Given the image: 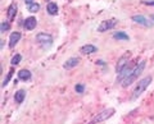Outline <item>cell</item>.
<instances>
[{"mask_svg": "<svg viewBox=\"0 0 154 124\" xmlns=\"http://www.w3.org/2000/svg\"><path fill=\"white\" fill-rule=\"evenodd\" d=\"M145 65H146V61H145V60H142L140 64L135 65L134 71L131 72V74L127 77L125 81H123V84H122V86H123V87H129L130 84H132L135 81L139 78V76H140L141 73H142V71H144V68H145Z\"/></svg>", "mask_w": 154, "mask_h": 124, "instance_id": "1", "label": "cell"}, {"mask_svg": "<svg viewBox=\"0 0 154 124\" xmlns=\"http://www.w3.org/2000/svg\"><path fill=\"white\" fill-rule=\"evenodd\" d=\"M152 79H153V77L152 76H148V77H145V78H142L141 81H139L137 84H136V87H135V90L132 92V99H137L139 96H140L142 92H144L146 90V87L150 84V82H152Z\"/></svg>", "mask_w": 154, "mask_h": 124, "instance_id": "2", "label": "cell"}, {"mask_svg": "<svg viewBox=\"0 0 154 124\" xmlns=\"http://www.w3.org/2000/svg\"><path fill=\"white\" fill-rule=\"evenodd\" d=\"M114 114V109H107V110H104V111H102L100 114H98L96 117L92 119L91 120V123L90 124H95V123H99V122H103V120H105V119H108V118H110L112 115Z\"/></svg>", "mask_w": 154, "mask_h": 124, "instance_id": "3", "label": "cell"}, {"mask_svg": "<svg viewBox=\"0 0 154 124\" xmlns=\"http://www.w3.org/2000/svg\"><path fill=\"white\" fill-rule=\"evenodd\" d=\"M118 23L117 19L112 18V19H108V21H103L100 22V25L98 26V32H105V31L113 28V27Z\"/></svg>", "mask_w": 154, "mask_h": 124, "instance_id": "4", "label": "cell"}, {"mask_svg": "<svg viewBox=\"0 0 154 124\" xmlns=\"http://www.w3.org/2000/svg\"><path fill=\"white\" fill-rule=\"evenodd\" d=\"M36 41L41 45H46V44L50 45L53 42V37H52V35H49V33L40 32V33L36 35Z\"/></svg>", "mask_w": 154, "mask_h": 124, "instance_id": "5", "label": "cell"}, {"mask_svg": "<svg viewBox=\"0 0 154 124\" xmlns=\"http://www.w3.org/2000/svg\"><path fill=\"white\" fill-rule=\"evenodd\" d=\"M129 59H130V53H129V51H127L125 55H122L121 58H119L118 64H117V68H116L117 73H121L123 69L127 67V64H129Z\"/></svg>", "mask_w": 154, "mask_h": 124, "instance_id": "6", "label": "cell"}, {"mask_svg": "<svg viewBox=\"0 0 154 124\" xmlns=\"http://www.w3.org/2000/svg\"><path fill=\"white\" fill-rule=\"evenodd\" d=\"M132 21L136 22L137 25L144 26V27H153V25H154V23L150 21V19L145 18L144 15H132Z\"/></svg>", "mask_w": 154, "mask_h": 124, "instance_id": "7", "label": "cell"}, {"mask_svg": "<svg viewBox=\"0 0 154 124\" xmlns=\"http://www.w3.org/2000/svg\"><path fill=\"white\" fill-rule=\"evenodd\" d=\"M78 64H80V58H69V59L63 64V68L64 69H71V68L77 67Z\"/></svg>", "mask_w": 154, "mask_h": 124, "instance_id": "8", "label": "cell"}, {"mask_svg": "<svg viewBox=\"0 0 154 124\" xmlns=\"http://www.w3.org/2000/svg\"><path fill=\"white\" fill-rule=\"evenodd\" d=\"M96 51H98V48L94 45H90V44L84 45L82 48L80 49V53H82L84 55H89V54H92V53H96Z\"/></svg>", "mask_w": 154, "mask_h": 124, "instance_id": "9", "label": "cell"}, {"mask_svg": "<svg viewBox=\"0 0 154 124\" xmlns=\"http://www.w3.org/2000/svg\"><path fill=\"white\" fill-rule=\"evenodd\" d=\"M36 18L35 17H28V18H26V21H25V28L27 31H31V30H33L35 27H36Z\"/></svg>", "mask_w": 154, "mask_h": 124, "instance_id": "10", "label": "cell"}, {"mask_svg": "<svg viewBox=\"0 0 154 124\" xmlns=\"http://www.w3.org/2000/svg\"><path fill=\"white\" fill-rule=\"evenodd\" d=\"M19 40H21V32H13L10 35V38H9V48L13 49Z\"/></svg>", "mask_w": 154, "mask_h": 124, "instance_id": "11", "label": "cell"}, {"mask_svg": "<svg viewBox=\"0 0 154 124\" xmlns=\"http://www.w3.org/2000/svg\"><path fill=\"white\" fill-rule=\"evenodd\" d=\"M15 13H17V4L15 3H12L9 8H8V10H7V15H8V19L9 21H12L14 17H15Z\"/></svg>", "mask_w": 154, "mask_h": 124, "instance_id": "12", "label": "cell"}, {"mask_svg": "<svg viewBox=\"0 0 154 124\" xmlns=\"http://www.w3.org/2000/svg\"><path fill=\"white\" fill-rule=\"evenodd\" d=\"M18 78L22 81H28L31 78V72L28 69H21V71L18 72Z\"/></svg>", "mask_w": 154, "mask_h": 124, "instance_id": "13", "label": "cell"}, {"mask_svg": "<svg viewBox=\"0 0 154 124\" xmlns=\"http://www.w3.org/2000/svg\"><path fill=\"white\" fill-rule=\"evenodd\" d=\"M25 96H26V92L23 91V90L17 91V92H15V95H14V100H15V102L22 104V102H23V100H25Z\"/></svg>", "mask_w": 154, "mask_h": 124, "instance_id": "14", "label": "cell"}, {"mask_svg": "<svg viewBox=\"0 0 154 124\" xmlns=\"http://www.w3.org/2000/svg\"><path fill=\"white\" fill-rule=\"evenodd\" d=\"M48 13L50 15H55L58 13V5L55 3H49L48 4Z\"/></svg>", "mask_w": 154, "mask_h": 124, "instance_id": "15", "label": "cell"}, {"mask_svg": "<svg viewBox=\"0 0 154 124\" xmlns=\"http://www.w3.org/2000/svg\"><path fill=\"white\" fill-rule=\"evenodd\" d=\"M114 38H117V40H125V41H127V40H129V36H127L125 32H116L114 33Z\"/></svg>", "mask_w": 154, "mask_h": 124, "instance_id": "16", "label": "cell"}, {"mask_svg": "<svg viewBox=\"0 0 154 124\" xmlns=\"http://www.w3.org/2000/svg\"><path fill=\"white\" fill-rule=\"evenodd\" d=\"M38 9H40V5L37 3H33L31 5H28V12H31V13H36V12H38Z\"/></svg>", "mask_w": 154, "mask_h": 124, "instance_id": "17", "label": "cell"}, {"mask_svg": "<svg viewBox=\"0 0 154 124\" xmlns=\"http://www.w3.org/2000/svg\"><path fill=\"white\" fill-rule=\"evenodd\" d=\"M21 59H22V56L19 55V54H17V55H14V56H13V59H12V65H17V64H19V61H21Z\"/></svg>", "mask_w": 154, "mask_h": 124, "instance_id": "18", "label": "cell"}, {"mask_svg": "<svg viewBox=\"0 0 154 124\" xmlns=\"http://www.w3.org/2000/svg\"><path fill=\"white\" fill-rule=\"evenodd\" d=\"M9 23H8V22H3L1 23V28H0V31H1V33H4V32H5V31H8V30H9Z\"/></svg>", "mask_w": 154, "mask_h": 124, "instance_id": "19", "label": "cell"}, {"mask_svg": "<svg viewBox=\"0 0 154 124\" xmlns=\"http://www.w3.org/2000/svg\"><path fill=\"white\" fill-rule=\"evenodd\" d=\"M75 90L78 92V94H84V91H85V86L84 84H77V86L75 87Z\"/></svg>", "mask_w": 154, "mask_h": 124, "instance_id": "20", "label": "cell"}, {"mask_svg": "<svg viewBox=\"0 0 154 124\" xmlns=\"http://www.w3.org/2000/svg\"><path fill=\"white\" fill-rule=\"evenodd\" d=\"M12 73H13V71H12V69H10V71H9V73H8V77H7L5 79H4V82H3V87L5 86V84L8 83V81L10 79V77H12Z\"/></svg>", "mask_w": 154, "mask_h": 124, "instance_id": "21", "label": "cell"}, {"mask_svg": "<svg viewBox=\"0 0 154 124\" xmlns=\"http://www.w3.org/2000/svg\"><path fill=\"white\" fill-rule=\"evenodd\" d=\"M142 4H146V5H154V0H142Z\"/></svg>", "mask_w": 154, "mask_h": 124, "instance_id": "22", "label": "cell"}, {"mask_svg": "<svg viewBox=\"0 0 154 124\" xmlns=\"http://www.w3.org/2000/svg\"><path fill=\"white\" fill-rule=\"evenodd\" d=\"M25 3L27 5H31V4H33V0H25Z\"/></svg>", "mask_w": 154, "mask_h": 124, "instance_id": "23", "label": "cell"}]
</instances>
